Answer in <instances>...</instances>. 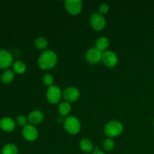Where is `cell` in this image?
Segmentation results:
<instances>
[{"instance_id": "6da1fadb", "label": "cell", "mask_w": 154, "mask_h": 154, "mask_svg": "<svg viewBox=\"0 0 154 154\" xmlns=\"http://www.w3.org/2000/svg\"><path fill=\"white\" fill-rule=\"evenodd\" d=\"M57 62V54L51 50L44 51L38 59V65L42 70H51L55 67Z\"/></svg>"}, {"instance_id": "7a4b0ae2", "label": "cell", "mask_w": 154, "mask_h": 154, "mask_svg": "<svg viewBox=\"0 0 154 154\" xmlns=\"http://www.w3.org/2000/svg\"><path fill=\"white\" fill-rule=\"evenodd\" d=\"M123 132V125L117 120H111L106 123L104 127V132L108 138H115Z\"/></svg>"}, {"instance_id": "3957f363", "label": "cell", "mask_w": 154, "mask_h": 154, "mask_svg": "<svg viewBox=\"0 0 154 154\" xmlns=\"http://www.w3.org/2000/svg\"><path fill=\"white\" fill-rule=\"evenodd\" d=\"M63 126L66 132L70 135H77L81 131V124L79 119L75 116H69L64 120Z\"/></svg>"}, {"instance_id": "277c9868", "label": "cell", "mask_w": 154, "mask_h": 154, "mask_svg": "<svg viewBox=\"0 0 154 154\" xmlns=\"http://www.w3.org/2000/svg\"><path fill=\"white\" fill-rule=\"evenodd\" d=\"M64 5L68 13L74 16L79 14L83 8V2L81 0H66Z\"/></svg>"}, {"instance_id": "5b68a950", "label": "cell", "mask_w": 154, "mask_h": 154, "mask_svg": "<svg viewBox=\"0 0 154 154\" xmlns=\"http://www.w3.org/2000/svg\"><path fill=\"white\" fill-rule=\"evenodd\" d=\"M62 96H63V93L61 92L60 87L56 85L48 87L46 93V97L50 103L54 105L59 103Z\"/></svg>"}, {"instance_id": "8992f818", "label": "cell", "mask_w": 154, "mask_h": 154, "mask_svg": "<svg viewBox=\"0 0 154 154\" xmlns=\"http://www.w3.org/2000/svg\"><path fill=\"white\" fill-rule=\"evenodd\" d=\"M90 23L92 28L96 31L103 29L106 25L105 17L99 13H94L90 16Z\"/></svg>"}, {"instance_id": "52a82bcc", "label": "cell", "mask_w": 154, "mask_h": 154, "mask_svg": "<svg viewBox=\"0 0 154 154\" xmlns=\"http://www.w3.org/2000/svg\"><path fill=\"white\" fill-rule=\"evenodd\" d=\"M22 135L26 141L32 142L38 138V131L35 126L28 124L23 128Z\"/></svg>"}, {"instance_id": "ba28073f", "label": "cell", "mask_w": 154, "mask_h": 154, "mask_svg": "<svg viewBox=\"0 0 154 154\" xmlns=\"http://www.w3.org/2000/svg\"><path fill=\"white\" fill-rule=\"evenodd\" d=\"M102 62L106 67L114 68L118 64V57L114 51H106L102 53Z\"/></svg>"}, {"instance_id": "9c48e42d", "label": "cell", "mask_w": 154, "mask_h": 154, "mask_svg": "<svg viewBox=\"0 0 154 154\" xmlns=\"http://www.w3.org/2000/svg\"><path fill=\"white\" fill-rule=\"evenodd\" d=\"M86 60L90 64H97L102 61V53L96 48H92L86 52Z\"/></svg>"}, {"instance_id": "30bf717a", "label": "cell", "mask_w": 154, "mask_h": 154, "mask_svg": "<svg viewBox=\"0 0 154 154\" xmlns=\"http://www.w3.org/2000/svg\"><path fill=\"white\" fill-rule=\"evenodd\" d=\"M81 96L79 90L76 87H69L65 89L63 92V97L68 102H74L78 100Z\"/></svg>"}, {"instance_id": "8fae6325", "label": "cell", "mask_w": 154, "mask_h": 154, "mask_svg": "<svg viewBox=\"0 0 154 154\" xmlns=\"http://www.w3.org/2000/svg\"><path fill=\"white\" fill-rule=\"evenodd\" d=\"M13 56L8 51L0 50V69H8L13 65Z\"/></svg>"}, {"instance_id": "7c38bea8", "label": "cell", "mask_w": 154, "mask_h": 154, "mask_svg": "<svg viewBox=\"0 0 154 154\" xmlns=\"http://www.w3.org/2000/svg\"><path fill=\"white\" fill-rule=\"evenodd\" d=\"M28 122L31 125L40 124L44 120V114L40 110H34L31 111L28 115Z\"/></svg>"}, {"instance_id": "4fadbf2b", "label": "cell", "mask_w": 154, "mask_h": 154, "mask_svg": "<svg viewBox=\"0 0 154 154\" xmlns=\"http://www.w3.org/2000/svg\"><path fill=\"white\" fill-rule=\"evenodd\" d=\"M16 127L14 120L8 117H5L0 120V128L7 132H12Z\"/></svg>"}, {"instance_id": "5bb4252c", "label": "cell", "mask_w": 154, "mask_h": 154, "mask_svg": "<svg viewBox=\"0 0 154 154\" xmlns=\"http://www.w3.org/2000/svg\"><path fill=\"white\" fill-rule=\"evenodd\" d=\"M14 79V72L11 69H5L0 75V80L5 84H9Z\"/></svg>"}, {"instance_id": "9a60e30c", "label": "cell", "mask_w": 154, "mask_h": 154, "mask_svg": "<svg viewBox=\"0 0 154 154\" xmlns=\"http://www.w3.org/2000/svg\"><path fill=\"white\" fill-rule=\"evenodd\" d=\"M110 45L109 39L105 36H102V37L99 38L96 42V47L95 48L100 51L101 52H105L107 51Z\"/></svg>"}, {"instance_id": "2e32d148", "label": "cell", "mask_w": 154, "mask_h": 154, "mask_svg": "<svg viewBox=\"0 0 154 154\" xmlns=\"http://www.w3.org/2000/svg\"><path fill=\"white\" fill-rule=\"evenodd\" d=\"M72 111V105L68 102H63L59 105L58 112L62 117H69Z\"/></svg>"}, {"instance_id": "e0dca14e", "label": "cell", "mask_w": 154, "mask_h": 154, "mask_svg": "<svg viewBox=\"0 0 154 154\" xmlns=\"http://www.w3.org/2000/svg\"><path fill=\"white\" fill-rule=\"evenodd\" d=\"M80 148L82 151L85 152V153H90L92 152L93 150V144L90 139L88 138H83L81 141H80Z\"/></svg>"}, {"instance_id": "ac0fdd59", "label": "cell", "mask_w": 154, "mask_h": 154, "mask_svg": "<svg viewBox=\"0 0 154 154\" xmlns=\"http://www.w3.org/2000/svg\"><path fill=\"white\" fill-rule=\"evenodd\" d=\"M13 71L17 75H23L26 71V66L25 63L20 60H17L13 63Z\"/></svg>"}, {"instance_id": "d6986e66", "label": "cell", "mask_w": 154, "mask_h": 154, "mask_svg": "<svg viewBox=\"0 0 154 154\" xmlns=\"http://www.w3.org/2000/svg\"><path fill=\"white\" fill-rule=\"evenodd\" d=\"M2 154H17L18 149L17 147L14 144L8 143V144H5L2 147L1 151Z\"/></svg>"}, {"instance_id": "ffe728a7", "label": "cell", "mask_w": 154, "mask_h": 154, "mask_svg": "<svg viewBox=\"0 0 154 154\" xmlns=\"http://www.w3.org/2000/svg\"><path fill=\"white\" fill-rule=\"evenodd\" d=\"M35 46L38 50H44V51H45V50H47V48L48 46V40L45 37L39 36V37H38L35 40Z\"/></svg>"}, {"instance_id": "44dd1931", "label": "cell", "mask_w": 154, "mask_h": 154, "mask_svg": "<svg viewBox=\"0 0 154 154\" xmlns=\"http://www.w3.org/2000/svg\"><path fill=\"white\" fill-rule=\"evenodd\" d=\"M54 77H53L52 75H51L49 73L45 74L43 75V77H42V82H43V84L45 86H47L48 87L54 85Z\"/></svg>"}, {"instance_id": "7402d4cb", "label": "cell", "mask_w": 154, "mask_h": 154, "mask_svg": "<svg viewBox=\"0 0 154 154\" xmlns=\"http://www.w3.org/2000/svg\"><path fill=\"white\" fill-rule=\"evenodd\" d=\"M114 147H115V143L112 138H106L103 141V148L106 151H111L114 148Z\"/></svg>"}, {"instance_id": "603a6c76", "label": "cell", "mask_w": 154, "mask_h": 154, "mask_svg": "<svg viewBox=\"0 0 154 154\" xmlns=\"http://www.w3.org/2000/svg\"><path fill=\"white\" fill-rule=\"evenodd\" d=\"M16 122L20 126H22L23 128L24 126L28 125L27 124V123H28V118H26L24 115H19L17 117Z\"/></svg>"}, {"instance_id": "cb8c5ba5", "label": "cell", "mask_w": 154, "mask_h": 154, "mask_svg": "<svg viewBox=\"0 0 154 154\" xmlns=\"http://www.w3.org/2000/svg\"><path fill=\"white\" fill-rule=\"evenodd\" d=\"M108 11H109V5L106 3H103V4H101L99 5V13L101 14L104 16L105 14H108Z\"/></svg>"}, {"instance_id": "d4e9b609", "label": "cell", "mask_w": 154, "mask_h": 154, "mask_svg": "<svg viewBox=\"0 0 154 154\" xmlns=\"http://www.w3.org/2000/svg\"><path fill=\"white\" fill-rule=\"evenodd\" d=\"M92 154H105V153H104V152H102L99 150H95V151Z\"/></svg>"}, {"instance_id": "484cf974", "label": "cell", "mask_w": 154, "mask_h": 154, "mask_svg": "<svg viewBox=\"0 0 154 154\" xmlns=\"http://www.w3.org/2000/svg\"><path fill=\"white\" fill-rule=\"evenodd\" d=\"M153 126H154V120H153Z\"/></svg>"}]
</instances>
